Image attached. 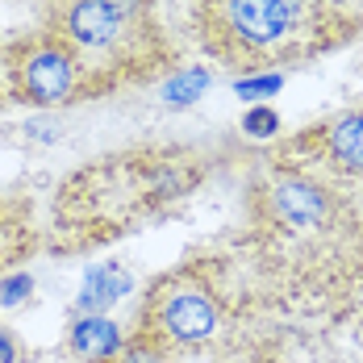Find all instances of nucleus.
Returning <instances> with one entry per match:
<instances>
[{
  "mask_svg": "<svg viewBox=\"0 0 363 363\" xmlns=\"http://www.w3.org/2000/svg\"><path fill=\"white\" fill-rule=\"evenodd\" d=\"M125 292H130V276H125L117 263H105V267L88 272L84 292H79V309H84V313H105L113 301L125 296Z\"/></svg>",
  "mask_w": 363,
  "mask_h": 363,
  "instance_id": "7",
  "label": "nucleus"
},
{
  "mask_svg": "<svg viewBox=\"0 0 363 363\" xmlns=\"http://www.w3.org/2000/svg\"><path fill=\"white\" fill-rule=\"evenodd\" d=\"M218 330V301L213 292L188 276H172L159 284L150 305H146L143 334L155 338L159 347H201Z\"/></svg>",
  "mask_w": 363,
  "mask_h": 363,
  "instance_id": "4",
  "label": "nucleus"
},
{
  "mask_svg": "<svg viewBox=\"0 0 363 363\" xmlns=\"http://www.w3.org/2000/svg\"><path fill=\"white\" fill-rule=\"evenodd\" d=\"M67 342H72L75 355L88 359V363H109V359H117L121 347H125V342H121V330L113 326L105 313H84L72 326Z\"/></svg>",
  "mask_w": 363,
  "mask_h": 363,
  "instance_id": "6",
  "label": "nucleus"
},
{
  "mask_svg": "<svg viewBox=\"0 0 363 363\" xmlns=\"http://www.w3.org/2000/svg\"><path fill=\"white\" fill-rule=\"evenodd\" d=\"M192 26L209 59L242 75H272L355 34L342 0H196Z\"/></svg>",
  "mask_w": 363,
  "mask_h": 363,
  "instance_id": "1",
  "label": "nucleus"
},
{
  "mask_svg": "<svg viewBox=\"0 0 363 363\" xmlns=\"http://www.w3.org/2000/svg\"><path fill=\"white\" fill-rule=\"evenodd\" d=\"M117 363H163V347H159L155 338H146V334H138V338H130V342L121 347V355H117Z\"/></svg>",
  "mask_w": 363,
  "mask_h": 363,
  "instance_id": "8",
  "label": "nucleus"
},
{
  "mask_svg": "<svg viewBox=\"0 0 363 363\" xmlns=\"http://www.w3.org/2000/svg\"><path fill=\"white\" fill-rule=\"evenodd\" d=\"M276 125H280V117L272 109H255V113H247V121H242V130H247L251 138H272Z\"/></svg>",
  "mask_w": 363,
  "mask_h": 363,
  "instance_id": "11",
  "label": "nucleus"
},
{
  "mask_svg": "<svg viewBox=\"0 0 363 363\" xmlns=\"http://www.w3.org/2000/svg\"><path fill=\"white\" fill-rule=\"evenodd\" d=\"M30 292H34V280H30V276H9V280L0 284V305L13 309V305H21Z\"/></svg>",
  "mask_w": 363,
  "mask_h": 363,
  "instance_id": "10",
  "label": "nucleus"
},
{
  "mask_svg": "<svg viewBox=\"0 0 363 363\" xmlns=\"http://www.w3.org/2000/svg\"><path fill=\"white\" fill-rule=\"evenodd\" d=\"M205 84H209V72H184L180 79H172V84L163 88V96H167V101H176V105H184V101H192Z\"/></svg>",
  "mask_w": 363,
  "mask_h": 363,
  "instance_id": "9",
  "label": "nucleus"
},
{
  "mask_svg": "<svg viewBox=\"0 0 363 363\" xmlns=\"http://www.w3.org/2000/svg\"><path fill=\"white\" fill-rule=\"evenodd\" d=\"M0 363H17V342L0 330Z\"/></svg>",
  "mask_w": 363,
  "mask_h": 363,
  "instance_id": "13",
  "label": "nucleus"
},
{
  "mask_svg": "<svg viewBox=\"0 0 363 363\" xmlns=\"http://www.w3.org/2000/svg\"><path fill=\"white\" fill-rule=\"evenodd\" d=\"M42 30L72 46L96 92L167 59L150 0H42Z\"/></svg>",
  "mask_w": 363,
  "mask_h": 363,
  "instance_id": "2",
  "label": "nucleus"
},
{
  "mask_svg": "<svg viewBox=\"0 0 363 363\" xmlns=\"http://www.w3.org/2000/svg\"><path fill=\"white\" fill-rule=\"evenodd\" d=\"M280 84H284V75L272 72V75H255V79H242V84H238V92L251 101V96H259V92H276Z\"/></svg>",
  "mask_w": 363,
  "mask_h": 363,
  "instance_id": "12",
  "label": "nucleus"
},
{
  "mask_svg": "<svg viewBox=\"0 0 363 363\" xmlns=\"http://www.w3.org/2000/svg\"><path fill=\"white\" fill-rule=\"evenodd\" d=\"M0 63H4L9 92L26 105H67V101H79L84 92H92V79L84 72V63L75 59V50L50 30L17 38Z\"/></svg>",
  "mask_w": 363,
  "mask_h": 363,
  "instance_id": "3",
  "label": "nucleus"
},
{
  "mask_svg": "<svg viewBox=\"0 0 363 363\" xmlns=\"http://www.w3.org/2000/svg\"><path fill=\"white\" fill-rule=\"evenodd\" d=\"M301 150H309L313 163H326L334 176L363 180V109L318 125L313 134L301 138Z\"/></svg>",
  "mask_w": 363,
  "mask_h": 363,
  "instance_id": "5",
  "label": "nucleus"
}]
</instances>
